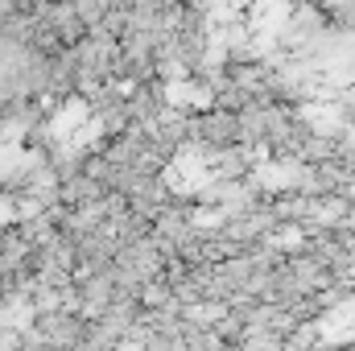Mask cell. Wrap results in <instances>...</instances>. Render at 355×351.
<instances>
[{
  "mask_svg": "<svg viewBox=\"0 0 355 351\" xmlns=\"http://www.w3.org/2000/svg\"><path fill=\"white\" fill-rule=\"evenodd\" d=\"M46 137H50V145H54L58 153H83L91 141L99 137V116L91 112L87 99H67V103L50 116Z\"/></svg>",
  "mask_w": 355,
  "mask_h": 351,
  "instance_id": "obj_1",
  "label": "cell"
},
{
  "mask_svg": "<svg viewBox=\"0 0 355 351\" xmlns=\"http://www.w3.org/2000/svg\"><path fill=\"white\" fill-rule=\"evenodd\" d=\"M211 178H215L211 174V157L202 149H194V145L178 149V157L166 166V186L174 194H207Z\"/></svg>",
  "mask_w": 355,
  "mask_h": 351,
  "instance_id": "obj_2",
  "label": "cell"
},
{
  "mask_svg": "<svg viewBox=\"0 0 355 351\" xmlns=\"http://www.w3.org/2000/svg\"><path fill=\"white\" fill-rule=\"evenodd\" d=\"M17 137H21V128L0 132V182H17L25 170L37 166V153H29L25 145H17Z\"/></svg>",
  "mask_w": 355,
  "mask_h": 351,
  "instance_id": "obj_3",
  "label": "cell"
},
{
  "mask_svg": "<svg viewBox=\"0 0 355 351\" xmlns=\"http://www.w3.org/2000/svg\"><path fill=\"white\" fill-rule=\"evenodd\" d=\"M322 339H327V343H352L355 339V298L339 302V306L322 318Z\"/></svg>",
  "mask_w": 355,
  "mask_h": 351,
  "instance_id": "obj_4",
  "label": "cell"
},
{
  "mask_svg": "<svg viewBox=\"0 0 355 351\" xmlns=\"http://www.w3.org/2000/svg\"><path fill=\"white\" fill-rule=\"evenodd\" d=\"M194 87H198V83H170L166 95H170L174 103H198V108H202V103L211 99V91H194Z\"/></svg>",
  "mask_w": 355,
  "mask_h": 351,
  "instance_id": "obj_5",
  "label": "cell"
},
{
  "mask_svg": "<svg viewBox=\"0 0 355 351\" xmlns=\"http://www.w3.org/2000/svg\"><path fill=\"white\" fill-rule=\"evenodd\" d=\"M0 323H12V327H29V306L25 302H12L0 310Z\"/></svg>",
  "mask_w": 355,
  "mask_h": 351,
  "instance_id": "obj_6",
  "label": "cell"
},
{
  "mask_svg": "<svg viewBox=\"0 0 355 351\" xmlns=\"http://www.w3.org/2000/svg\"><path fill=\"white\" fill-rule=\"evenodd\" d=\"M12 223H17V203H12V194H0V236H4Z\"/></svg>",
  "mask_w": 355,
  "mask_h": 351,
  "instance_id": "obj_7",
  "label": "cell"
}]
</instances>
